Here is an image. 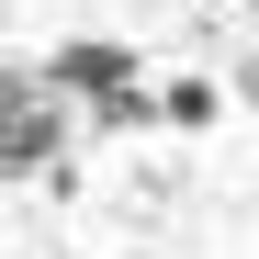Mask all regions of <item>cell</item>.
Segmentation results:
<instances>
[{
  "instance_id": "cell-1",
  "label": "cell",
  "mask_w": 259,
  "mask_h": 259,
  "mask_svg": "<svg viewBox=\"0 0 259 259\" xmlns=\"http://www.w3.org/2000/svg\"><path fill=\"white\" fill-rule=\"evenodd\" d=\"M68 102L46 91L34 68H0V181H46V169L68 158Z\"/></svg>"
},
{
  "instance_id": "cell-5",
  "label": "cell",
  "mask_w": 259,
  "mask_h": 259,
  "mask_svg": "<svg viewBox=\"0 0 259 259\" xmlns=\"http://www.w3.org/2000/svg\"><path fill=\"white\" fill-rule=\"evenodd\" d=\"M248 102H259V57H248Z\"/></svg>"
},
{
  "instance_id": "cell-4",
  "label": "cell",
  "mask_w": 259,
  "mask_h": 259,
  "mask_svg": "<svg viewBox=\"0 0 259 259\" xmlns=\"http://www.w3.org/2000/svg\"><path fill=\"white\" fill-rule=\"evenodd\" d=\"M91 136H158V91L136 79V91H113V102H91Z\"/></svg>"
},
{
  "instance_id": "cell-3",
  "label": "cell",
  "mask_w": 259,
  "mask_h": 259,
  "mask_svg": "<svg viewBox=\"0 0 259 259\" xmlns=\"http://www.w3.org/2000/svg\"><path fill=\"white\" fill-rule=\"evenodd\" d=\"M158 124H169V136H214V124H226V91H214L203 68L169 79V91H158Z\"/></svg>"
},
{
  "instance_id": "cell-2",
  "label": "cell",
  "mask_w": 259,
  "mask_h": 259,
  "mask_svg": "<svg viewBox=\"0 0 259 259\" xmlns=\"http://www.w3.org/2000/svg\"><path fill=\"white\" fill-rule=\"evenodd\" d=\"M34 79H46L57 102H113V91H136V46H124V34H68Z\"/></svg>"
}]
</instances>
